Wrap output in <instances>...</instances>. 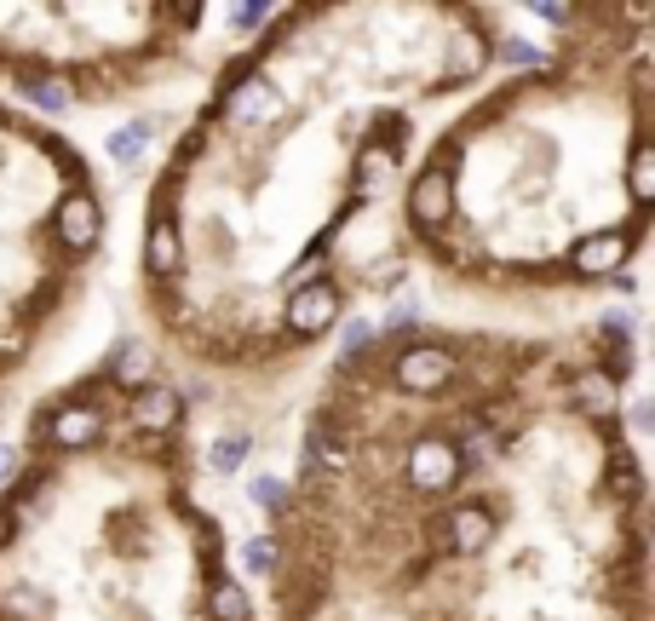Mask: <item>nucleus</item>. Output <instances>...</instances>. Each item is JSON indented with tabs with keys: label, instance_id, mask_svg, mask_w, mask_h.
Returning <instances> with one entry per match:
<instances>
[{
	"label": "nucleus",
	"instance_id": "obj_1",
	"mask_svg": "<svg viewBox=\"0 0 655 621\" xmlns=\"http://www.w3.org/2000/svg\"><path fill=\"white\" fill-rule=\"evenodd\" d=\"M455 477H460V448L448 437H420L408 448V483L420 495H448Z\"/></svg>",
	"mask_w": 655,
	"mask_h": 621
},
{
	"label": "nucleus",
	"instance_id": "obj_2",
	"mask_svg": "<svg viewBox=\"0 0 655 621\" xmlns=\"http://www.w3.org/2000/svg\"><path fill=\"white\" fill-rule=\"evenodd\" d=\"M391 379L403 392H443L455 379V357L443 345H408V352L391 363Z\"/></svg>",
	"mask_w": 655,
	"mask_h": 621
},
{
	"label": "nucleus",
	"instance_id": "obj_3",
	"mask_svg": "<svg viewBox=\"0 0 655 621\" xmlns=\"http://www.w3.org/2000/svg\"><path fill=\"white\" fill-rule=\"evenodd\" d=\"M408 219L420 230H448V219H455V179H448L443 167L420 172L408 190Z\"/></svg>",
	"mask_w": 655,
	"mask_h": 621
},
{
	"label": "nucleus",
	"instance_id": "obj_4",
	"mask_svg": "<svg viewBox=\"0 0 655 621\" xmlns=\"http://www.w3.org/2000/svg\"><path fill=\"white\" fill-rule=\"evenodd\" d=\"M52 230H58V241H63L69 254H92V241L103 230V214H98L92 190H69L58 201V214H52Z\"/></svg>",
	"mask_w": 655,
	"mask_h": 621
},
{
	"label": "nucleus",
	"instance_id": "obj_5",
	"mask_svg": "<svg viewBox=\"0 0 655 621\" xmlns=\"http://www.w3.org/2000/svg\"><path fill=\"white\" fill-rule=\"evenodd\" d=\"M334 317H339V288H334V283H305V288L288 299V328H294L299 339L334 328Z\"/></svg>",
	"mask_w": 655,
	"mask_h": 621
},
{
	"label": "nucleus",
	"instance_id": "obj_6",
	"mask_svg": "<svg viewBox=\"0 0 655 621\" xmlns=\"http://www.w3.org/2000/svg\"><path fill=\"white\" fill-rule=\"evenodd\" d=\"M495 530H500V518L483 506V501H460L455 512L443 518V541L455 546V552H483L495 541Z\"/></svg>",
	"mask_w": 655,
	"mask_h": 621
},
{
	"label": "nucleus",
	"instance_id": "obj_7",
	"mask_svg": "<svg viewBox=\"0 0 655 621\" xmlns=\"http://www.w3.org/2000/svg\"><path fill=\"white\" fill-rule=\"evenodd\" d=\"M47 437L58 443V448H92L98 437H103V408H92V403H69V408H58L52 414V426H47Z\"/></svg>",
	"mask_w": 655,
	"mask_h": 621
},
{
	"label": "nucleus",
	"instance_id": "obj_8",
	"mask_svg": "<svg viewBox=\"0 0 655 621\" xmlns=\"http://www.w3.org/2000/svg\"><path fill=\"white\" fill-rule=\"evenodd\" d=\"M627 248H633V230H593V236H580V248H575V270L609 276V270H621Z\"/></svg>",
	"mask_w": 655,
	"mask_h": 621
},
{
	"label": "nucleus",
	"instance_id": "obj_9",
	"mask_svg": "<svg viewBox=\"0 0 655 621\" xmlns=\"http://www.w3.org/2000/svg\"><path fill=\"white\" fill-rule=\"evenodd\" d=\"M225 110H230V121H241V127H265V121H276L282 116V98H276V87L270 81H248V87H236L230 98H225Z\"/></svg>",
	"mask_w": 655,
	"mask_h": 621
},
{
	"label": "nucleus",
	"instance_id": "obj_10",
	"mask_svg": "<svg viewBox=\"0 0 655 621\" xmlns=\"http://www.w3.org/2000/svg\"><path fill=\"white\" fill-rule=\"evenodd\" d=\"M132 421L145 432H172L179 426V392L172 386H138L132 392Z\"/></svg>",
	"mask_w": 655,
	"mask_h": 621
},
{
	"label": "nucleus",
	"instance_id": "obj_11",
	"mask_svg": "<svg viewBox=\"0 0 655 621\" xmlns=\"http://www.w3.org/2000/svg\"><path fill=\"white\" fill-rule=\"evenodd\" d=\"M145 265H150V276H179L185 270V241H179V225H172L167 214L145 236Z\"/></svg>",
	"mask_w": 655,
	"mask_h": 621
},
{
	"label": "nucleus",
	"instance_id": "obj_12",
	"mask_svg": "<svg viewBox=\"0 0 655 621\" xmlns=\"http://www.w3.org/2000/svg\"><path fill=\"white\" fill-rule=\"evenodd\" d=\"M207 615H214V621H248L254 610H248L241 581H230V575H214V581H207Z\"/></svg>",
	"mask_w": 655,
	"mask_h": 621
},
{
	"label": "nucleus",
	"instance_id": "obj_13",
	"mask_svg": "<svg viewBox=\"0 0 655 621\" xmlns=\"http://www.w3.org/2000/svg\"><path fill=\"white\" fill-rule=\"evenodd\" d=\"M569 397H575L586 414H609V403H615V386H609V374H604V368H593V374H580L575 386H569Z\"/></svg>",
	"mask_w": 655,
	"mask_h": 621
},
{
	"label": "nucleus",
	"instance_id": "obj_14",
	"mask_svg": "<svg viewBox=\"0 0 655 621\" xmlns=\"http://www.w3.org/2000/svg\"><path fill=\"white\" fill-rule=\"evenodd\" d=\"M339 466H345V437L322 421L310 432V472H339Z\"/></svg>",
	"mask_w": 655,
	"mask_h": 621
},
{
	"label": "nucleus",
	"instance_id": "obj_15",
	"mask_svg": "<svg viewBox=\"0 0 655 621\" xmlns=\"http://www.w3.org/2000/svg\"><path fill=\"white\" fill-rule=\"evenodd\" d=\"M627 190H633V201L644 207V201H655V150H649V138L633 150V167H627Z\"/></svg>",
	"mask_w": 655,
	"mask_h": 621
},
{
	"label": "nucleus",
	"instance_id": "obj_16",
	"mask_svg": "<svg viewBox=\"0 0 655 621\" xmlns=\"http://www.w3.org/2000/svg\"><path fill=\"white\" fill-rule=\"evenodd\" d=\"M609 490L621 501H638L644 495V483H638V461H633V448H615L609 455Z\"/></svg>",
	"mask_w": 655,
	"mask_h": 621
},
{
	"label": "nucleus",
	"instance_id": "obj_17",
	"mask_svg": "<svg viewBox=\"0 0 655 621\" xmlns=\"http://www.w3.org/2000/svg\"><path fill=\"white\" fill-rule=\"evenodd\" d=\"M116 379H121V386H150V352H145V345H121Z\"/></svg>",
	"mask_w": 655,
	"mask_h": 621
},
{
	"label": "nucleus",
	"instance_id": "obj_18",
	"mask_svg": "<svg viewBox=\"0 0 655 621\" xmlns=\"http://www.w3.org/2000/svg\"><path fill=\"white\" fill-rule=\"evenodd\" d=\"M145 145H150V127H145V121H132L127 132H116V138H110V156H116V161H132Z\"/></svg>",
	"mask_w": 655,
	"mask_h": 621
},
{
	"label": "nucleus",
	"instance_id": "obj_19",
	"mask_svg": "<svg viewBox=\"0 0 655 621\" xmlns=\"http://www.w3.org/2000/svg\"><path fill=\"white\" fill-rule=\"evenodd\" d=\"M248 448H254L248 437H219L214 443V472H236L241 461H248Z\"/></svg>",
	"mask_w": 655,
	"mask_h": 621
},
{
	"label": "nucleus",
	"instance_id": "obj_20",
	"mask_svg": "<svg viewBox=\"0 0 655 621\" xmlns=\"http://www.w3.org/2000/svg\"><path fill=\"white\" fill-rule=\"evenodd\" d=\"M34 103H41V110H63V103H69V92H63V81H52V76H41V81H29L23 87Z\"/></svg>",
	"mask_w": 655,
	"mask_h": 621
},
{
	"label": "nucleus",
	"instance_id": "obj_21",
	"mask_svg": "<svg viewBox=\"0 0 655 621\" xmlns=\"http://www.w3.org/2000/svg\"><path fill=\"white\" fill-rule=\"evenodd\" d=\"M477 63H483V47H477V41H472V47L460 41V47H455V63H448V76H466V69H477Z\"/></svg>",
	"mask_w": 655,
	"mask_h": 621
},
{
	"label": "nucleus",
	"instance_id": "obj_22",
	"mask_svg": "<svg viewBox=\"0 0 655 621\" xmlns=\"http://www.w3.org/2000/svg\"><path fill=\"white\" fill-rule=\"evenodd\" d=\"M282 495H288V490H282L276 477H259V483H254V501H259V506H282Z\"/></svg>",
	"mask_w": 655,
	"mask_h": 621
},
{
	"label": "nucleus",
	"instance_id": "obj_23",
	"mask_svg": "<svg viewBox=\"0 0 655 621\" xmlns=\"http://www.w3.org/2000/svg\"><path fill=\"white\" fill-rule=\"evenodd\" d=\"M500 58H506V63H540V52H535V47H524V41H506V47H500Z\"/></svg>",
	"mask_w": 655,
	"mask_h": 621
},
{
	"label": "nucleus",
	"instance_id": "obj_24",
	"mask_svg": "<svg viewBox=\"0 0 655 621\" xmlns=\"http://www.w3.org/2000/svg\"><path fill=\"white\" fill-rule=\"evenodd\" d=\"M230 23H236V29H254V23H265V7H236Z\"/></svg>",
	"mask_w": 655,
	"mask_h": 621
},
{
	"label": "nucleus",
	"instance_id": "obj_25",
	"mask_svg": "<svg viewBox=\"0 0 655 621\" xmlns=\"http://www.w3.org/2000/svg\"><path fill=\"white\" fill-rule=\"evenodd\" d=\"M248 564L254 570H270V541H248Z\"/></svg>",
	"mask_w": 655,
	"mask_h": 621
},
{
	"label": "nucleus",
	"instance_id": "obj_26",
	"mask_svg": "<svg viewBox=\"0 0 655 621\" xmlns=\"http://www.w3.org/2000/svg\"><path fill=\"white\" fill-rule=\"evenodd\" d=\"M546 23H569V7H535Z\"/></svg>",
	"mask_w": 655,
	"mask_h": 621
},
{
	"label": "nucleus",
	"instance_id": "obj_27",
	"mask_svg": "<svg viewBox=\"0 0 655 621\" xmlns=\"http://www.w3.org/2000/svg\"><path fill=\"white\" fill-rule=\"evenodd\" d=\"M12 466V448H0V472H7Z\"/></svg>",
	"mask_w": 655,
	"mask_h": 621
}]
</instances>
